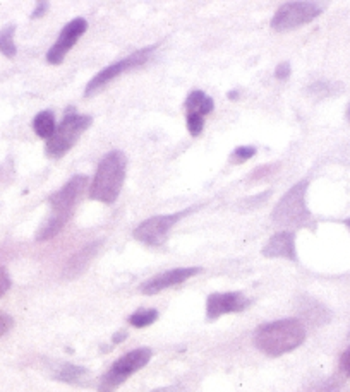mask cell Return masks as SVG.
Returning a JSON list of instances; mask_svg holds the SVG:
<instances>
[{"label":"cell","mask_w":350,"mask_h":392,"mask_svg":"<svg viewBox=\"0 0 350 392\" xmlns=\"http://www.w3.org/2000/svg\"><path fill=\"white\" fill-rule=\"evenodd\" d=\"M306 339V327L299 319H282L261 326L254 334V344L268 356H282L299 348Z\"/></svg>","instance_id":"obj_1"},{"label":"cell","mask_w":350,"mask_h":392,"mask_svg":"<svg viewBox=\"0 0 350 392\" xmlns=\"http://www.w3.org/2000/svg\"><path fill=\"white\" fill-rule=\"evenodd\" d=\"M125 166H128V159L122 151L115 149L105 154L96 168L90 189V199L103 202V204H113L124 185Z\"/></svg>","instance_id":"obj_2"},{"label":"cell","mask_w":350,"mask_h":392,"mask_svg":"<svg viewBox=\"0 0 350 392\" xmlns=\"http://www.w3.org/2000/svg\"><path fill=\"white\" fill-rule=\"evenodd\" d=\"M93 119L90 115H79L74 112V108L67 110L64 120L56 129V134L46 141V156L50 158H62L66 153H69L78 139L86 129H90Z\"/></svg>","instance_id":"obj_3"},{"label":"cell","mask_w":350,"mask_h":392,"mask_svg":"<svg viewBox=\"0 0 350 392\" xmlns=\"http://www.w3.org/2000/svg\"><path fill=\"white\" fill-rule=\"evenodd\" d=\"M306 191L307 180H302L282 197L277 208L273 209V219L277 225L292 226V228L309 225L311 213L306 206Z\"/></svg>","instance_id":"obj_4"},{"label":"cell","mask_w":350,"mask_h":392,"mask_svg":"<svg viewBox=\"0 0 350 392\" xmlns=\"http://www.w3.org/2000/svg\"><path fill=\"white\" fill-rule=\"evenodd\" d=\"M150 360V348H139L134 349V351L125 353V355L120 356L119 360L112 365V369L103 375L102 381H100L98 392H115L117 387L128 381L130 375L136 374L138 370H141L143 366L148 365Z\"/></svg>","instance_id":"obj_5"},{"label":"cell","mask_w":350,"mask_h":392,"mask_svg":"<svg viewBox=\"0 0 350 392\" xmlns=\"http://www.w3.org/2000/svg\"><path fill=\"white\" fill-rule=\"evenodd\" d=\"M321 14V6L316 2H289L275 12L272 28L275 31H292V29L311 23Z\"/></svg>","instance_id":"obj_6"},{"label":"cell","mask_w":350,"mask_h":392,"mask_svg":"<svg viewBox=\"0 0 350 392\" xmlns=\"http://www.w3.org/2000/svg\"><path fill=\"white\" fill-rule=\"evenodd\" d=\"M155 48H157V45H151V46H148V48L138 50V52L130 53L129 57L122 58V60L117 62V64L105 67L103 70H100V73L96 74L90 83H88L86 90H84V95L91 96L93 92L98 91L100 88H103L105 84L110 83L112 79L117 78V75H120V74L128 73V70H130V69H136V67L143 65L148 58L151 57V53H153Z\"/></svg>","instance_id":"obj_7"},{"label":"cell","mask_w":350,"mask_h":392,"mask_svg":"<svg viewBox=\"0 0 350 392\" xmlns=\"http://www.w3.org/2000/svg\"><path fill=\"white\" fill-rule=\"evenodd\" d=\"M187 213L189 211H180V213L175 214H165V216H155L146 219V221H143L141 225L134 230V238L151 247L162 245V243L165 242L168 231L172 230V226Z\"/></svg>","instance_id":"obj_8"},{"label":"cell","mask_w":350,"mask_h":392,"mask_svg":"<svg viewBox=\"0 0 350 392\" xmlns=\"http://www.w3.org/2000/svg\"><path fill=\"white\" fill-rule=\"evenodd\" d=\"M86 29H88V23H86V19H83V18L73 19L69 24H66V28L62 29L61 36H58L56 45H53L52 48L48 50V53H46V60L53 65L62 64V60L66 58V55L69 53V50L76 45L78 38L83 36L84 33H86Z\"/></svg>","instance_id":"obj_9"},{"label":"cell","mask_w":350,"mask_h":392,"mask_svg":"<svg viewBox=\"0 0 350 392\" xmlns=\"http://www.w3.org/2000/svg\"><path fill=\"white\" fill-rule=\"evenodd\" d=\"M251 305V300L244 297L242 293H213L206 302V315L210 320H215L225 314H235V312L246 310Z\"/></svg>","instance_id":"obj_10"},{"label":"cell","mask_w":350,"mask_h":392,"mask_svg":"<svg viewBox=\"0 0 350 392\" xmlns=\"http://www.w3.org/2000/svg\"><path fill=\"white\" fill-rule=\"evenodd\" d=\"M88 179L84 175H76L67 182L61 191L50 196V206H52L56 214H73L74 204L78 202L79 196L86 187Z\"/></svg>","instance_id":"obj_11"},{"label":"cell","mask_w":350,"mask_h":392,"mask_svg":"<svg viewBox=\"0 0 350 392\" xmlns=\"http://www.w3.org/2000/svg\"><path fill=\"white\" fill-rule=\"evenodd\" d=\"M201 271H203L201 267H180V269H172V271L162 272V274H158V276L148 280L146 283H143L141 293L157 295L162 292V290H167V288H170V286L184 283L185 280L196 276V274H200Z\"/></svg>","instance_id":"obj_12"},{"label":"cell","mask_w":350,"mask_h":392,"mask_svg":"<svg viewBox=\"0 0 350 392\" xmlns=\"http://www.w3.org/2000/svg\"><path fill=\"white\" fill-rule=\"evenodd\" d=\"M263 255L297 260V254H295V235L292 231H280V233L273 235L263 248Z\"/></svg>","instance_id":"obj_13"},{"label":"cell","mask_w":350,"mask_h":392,"mask_svg":"<svg viewBox=\"0 0 350 392\" xmlns=\"http://www.w3.org/2000/svg\"><path fill=\"white\" fill-rule=\"evenodd\" d=\"M98 245H100L98 242L90 243V245L81 248L78 254L71 257V260L66 265L64 276L66 277H76V276H79V274H83L84 271H86V267L90 265L93 257H95L96 252H98Z\"/></svg>","instance_id":"obj_14"},{"label":"cell","mask_w":350,"mask_h":392,"mask_svg":"<svg viewBox=\"0 0 350 392\" xmlns=\"http://www.w3.org/2000/svg\"><path fill=\"white\" fill-rule=\"evenodd\" d=\"M56 378L61 382L73 383V386H88L91 381V374L84 366L64 364L56 370Z\"/></svg>","instance_id":"obj_15"},{"label":"cell","mask_w":350,"mask_h":392,"mask_svg":"<svg viewBox=\"0 0 350 392\" xmlns=\"http://www.w3.org/2000/svg\"><path fill=\"white\" fill-rule=\"evenodd\" d=\"M185 110H187V113H197V115L205 117L213 110V100L206 96L203 91H192L185 100Z\"/></svg>","instance_id":"obj_16"},{"label":"cell","mask_w":350,"mask_h":392,"mask_svg":"<svg viewBox=\"0 0 350 392\" xmlns=\"http://www.w3.org/2000/svg\"><path fill=\"white\" fill-rule=\"evenodd\" d=\"M71 218V214H53L52 218H48L41 225V228L36 231V240L38 242H45V240L53 238L56 235L64 228L67 219Z\"/></svg>","instance_id":"obj_17"},{"label":"cell","mask_w":350,"mask_h":392,"mask_svg":"<svg viewBox=\"0 0 350 392\" xmlns=\"http://www.w3.org/2000/svg\"><path fill=\"white\" fill-rule=\"evenodd\" d=\"M33 129H35L36 136L43 137L48 141L50 137L56 134V117L50 110H45V112H40L33 120Z\"/></svg>","instance_id":"obj_18"},{"label":"cell","mask_w":350,"mask_h":392,"mask_svg":"<svg viewBox=\"0 0 350 392\" xmlns=\"http://www.w3.org/2000/svg\"><path fill=\"white\" fill-rule=\"evenodd\" d=\"M301 314L304 315L306 320H309L313 324H323L330 319L328 310L314 300H307L304 305H301Z\"/></svg>","instance_id":"obj_19"},{"label":"cell","mask_w":350,"mask_h":392,"mask_svg":"<svg viewBox=\"0 0 350 392\" xmlns=\"http://www.w3.org/2000/svg\"><path fill=\"white\" fill-rule=\"evenodd\" d=\"M14 33H16L14 24H9V26H6L2 31H0V53H4L9 58H12L16 55Z\"/></svg>","instance_id":"obj_20"},{"label":"cell","mask_w":350,"mask_h":392,"mask_svg":"<svg viewBox=\"0 0 350 392\" xmlns=\"http://www.w3.org/2000/svg\"><path fill=\"white\" fill-rule=\"evenodd\" d=\"M157 319H158L157 310H153V309L138 310L129 317V324L134 327H146V326H151V324H153Z\"/></svg>","instance_id":"obj_21"},{"label":"cell","mask_w":350,"mask_h":392,"mask_svg":"<svg viewBox=\"0 0 350 392\" xmlns=\"http://www.w3.org/2000/svg\"><path fill=\"white\" fill-rule=\"evenodd\" d=\"M203 127H205L203 117L197 115V113H187V129L194 137L200 136Z\"/></svg>","instance_id":"obj_22"},{"label":"cell","mask_w":350,"mask_h":392,"mask_svg":"<svg viewBox=\"0 0 350 392\" xmlns=\"http://www.w3.org/2000/svg\"><path fill=\"white\" fill-rule=\"evenodd\" d=\"M254 154H256V149H254V147H251V146L237 147V149L234 151V158L237 159V161H244V159L252 158Z\"/></svg>","instance_id":"obj_23"},{"label":"cell","mask_w":350,"mask_h":392,"mask_svg":"<svg viewBox=\"0 0 350 392\" xmlns=\"http://www.w3.org/2000/svg\"><path fill=\"white\" fill-rule=\"evenodd\" d=\"M9 288H11L9 272H7L4 267H0V297H4Z\"/></svg>","instance_id":"obj_24"},{"label":"cell","mask_w":350,"mask_h":392,"mask_svg":"<svg viewBox=\"0 0 350 392\" xmlns=\"http://www.w3.org/2000/svg\"><path fill=\"white\" fill-rule=\"evenodd\" d=\"M12 324H14V320H12L9 315L0 314V338H2L4 334H7V332L11 331Z\"/></svg>","instance_id":"obj_25"},{"label":"cell","mask_w":350,"mask_h":392,"mask_svg":"<svg viewBox=\"0 0 350 392\" xmlns=\"http://www.w3.org/2000/svg\"><path fill=\"white\" fill-rule=\"evenodd\" d=\"M290 75V65L289 64H280L277 67L275 70V78L280 79V81H284V79H287Z\"/></svg>","instance_id":"obj_26"},{"label":"cell","mask_w":350,"mask_h":392,"mask_svg":"<svg viewBox=\"0 0 350 392\" xmlns=\"http://www.w3.org/2000/svg\"><path fill=\"white\" fill-rule=\"evenodd\" d=\"M46 11H48V2H38L35 11H33V14H31V19L41 18Z\"/></svg>","instance_id":"obj_27"},{"label":"cell","mask_w":350,"mask_h":392,"mask_svg":"<svg viewBox=\"0 0 350 392\" xmlns=\"http://www.w3.org/2000/svg\"><path fill=\"white\" fill-rule=\"evenodd\" d=\"M340 365H341V369H344V372L347 375H350V348L344 353V355H341Z\"/></svg>","instance_id":"obj_28"},{"label":"cell","mask_w":350,"mask_h":392,"mask_svg":"<svg viewBox=\"0 0 350 392\" xmlns=\"http://www.w3.org/2000/svg\"><path fill=\"white\" fill-rule=\"evenodd\" d=\"M151 392H185V389L180 386H168V387H160V389H155Z\"/></svg>","instance_id":"obj_29"},{"label":"cell","mask_w":350,"mask_h":392,"mask_svg":"<svg viewBox=\"0 0 350 392\" xmlns=\"http://www.w3.org/2000/svg\"><path fill=\"white\" fill-rule=\"evenodd\" d=\"M125 336H128V332H117L115 336H113V343H122V341L125 339Z\"/></svg>","instance_id":"obj_30"},{"label":"cell","mask_w":350,"mask_h":392,"mask_svg":"<svg viewBox=\"0 0 350 392\" xmlns=\"http://www.w3.org/2000/svg\"><path fill=\"white\" fill-rule=\"evenodd\" d=\"M345 225H347L349 228H350V219H345Z\"/></svg>","instance_id":"obj_31"},{"label":"cell","mask_w":350,"mask_h":392,"mask_svg":"<svg viewBox=\"0 0 350 392\" xmlns=\"http://www.w3.org/2000/svg\"><path fill=\"white\" fill-rule=\"evenodd\" d=\"M349 119H350V107H349Z\"/></svg>","instance_id":"obj_32"}]
</instances>
